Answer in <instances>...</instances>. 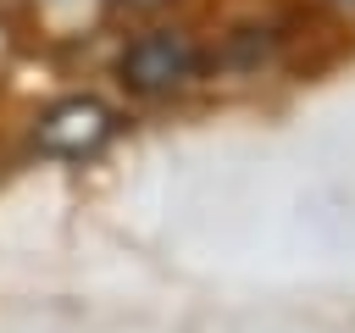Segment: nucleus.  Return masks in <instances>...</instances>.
Here are the masks:
<instances>
[{
	"label": "nucleus",
	"instance_id": "obj_1",
	"mask_svg": "<svg viewBox=\"0 0 355 333\" xmlns=\"http://www.w3.org/2000/svg\"><path fill=\"white\" fill-rule=\"evenodd\" d=\"M194 67H200L194 39H189V33L161 28V33H144V39H133V44H128V56H122V83H128V89H139V94H166V89L189 83V78H194Z\"/></svg>",
	"mask_w": 355,
	"mask_h": 333
},
{
	"label": "nucleus",
	"instance_id": "obj_2",
	"mask_svg": "<svg viewBox=\"0 0 355 333\" xmlns=\"http://www.w3.org/2000/svg\"><path fill=\"white\" fill-rule=\"evenodd\" d=\"M111 139V111L100 105V100H61V105H50L44 111V122H39V144L50 150V155H89V150H100Z\"/></svg>",
	"mask_w": 355,
	"mask_h": 333
},
{
	"label": "nucleus",
	"instance_id": "obj_3",
	"mask_svg": "<svg viewBox=\"0 0 355 333\" xmlns=\"http://www.w3.org/2000/svg\"><path fill=\"white\" fill-rule=\"evenodd\" d=\"M128 6H161V0H128Z\"/></svg>",
	"mask_w": 355,
	"mask_h": 333
}]
</instances>
